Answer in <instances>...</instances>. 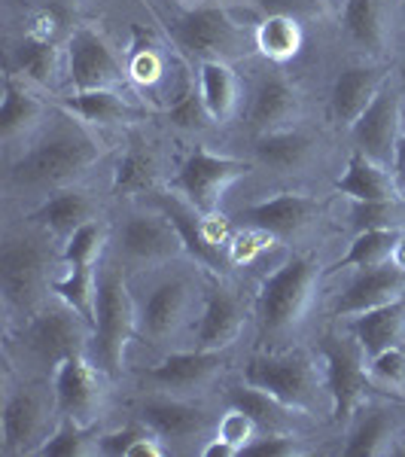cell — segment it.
<instances>
[{"instance_id": "cell-1", "label": "cell", "mask_w": 405, "mask_h": 457, "mask_svg": "<svg viewBox=\"0 0 405 457\" xmlns=\"http://www.w3.org/2000/svg\"><path fill=\"white\" fill-rule=\"evenodd\" d=\"M323 265L318 256H293L275 269L256 293L262 351H286L299 342L320 299Z\"/></svg>"}, {"instance_id": "cell-2", "label": "cell", "mask_w": 405, "mask_h": 457, "mask_svg": "<svg viewBox=\"0 0 405 457\" xmlns=\"http://www.w3.org/2000/svg\"><path fill=\"white\" fill-rule=\"evenodd\" d=\"M10 232L0 250V293L10 317H21V323L40 312L55 296L53 284L64 269L62 245L40 226Z\"/></svg>"}, {"instance_id": "cell-3", "label": "cell", "mask_w": 405, "mask_h": 457, "mask_svg": "<svg viewBox=\"0 0 405 457\" xmlns=\"http://www.w3.org/2000/svg\"><path fill=\"white\" fill-rule=\"evenodd\" d=\"M165 25V34L177 49V55L186 64L202 62H232V58L247 55L256 49L253 31L244 21L235 19V10L229 4H198L177 10L171 16H159Z\"/></svg>"}, {"instance_id": "cell-4", "label": "cell", "mask_w": 405, "mask_h": 457, "mask_svg": "<svg viewBox=\"0 0 405 457\" xmlns=\"http://www.w3.org/2000/svg\"><path fill=\"white\" fill-rule=\"evenodd\" d=\"M104 156V146L95 137L83 135H53L40 137L31 150L12 159L10 165V189L16 193H58V189L77 187Z\"/></svg>"}, {"instance_id": "cell-5", "label": "cell", "mask_w": 405, "mask_h": 457, "mask_svg": "<svg viewBox=\"0 0 405 457\" xmlns=\"http://www.w3.org/2000/svg\"><path fill=\"white\" fill-rule=\"evenodd\" d=\"M247 385L265 387L277 400L299 409L302 415L314 418L323 405L333 409V396L326 385V366H318L311 351L305 348H286V351H265L256 353L244 366Z\"/></svg>"}, {"instance_id": "cell-6", "label": "cell", "mask_w": 405, "mask_h": 457, "mask_svg": "<svg viewBox=\"0 0 405 457\" xmlns=\"http://www.w3.org/2000/svg\"><path fill=\"white\" fill-rule=\"evenodd\" d=\"M62 421L55 390L37 381H4V411H0V452L6 457H40Z\"/></svg>"}, {"instance_id": "cell-7", "label": "cell", "mask_w": 405, "mask_h": 457, "mask_svg": "<svg viewBox=\"0 0 405 457\" xmlns=\"http://www.w3.org/2000/svg\"><path fill=\"white\" fill-rule=\"evenodd\" d=\"M141 329V305L128 287L125 269L120 262H110L101 269L98 287V314H95V360L104 366L110 378H120L125 370V353L131 338Z\"/></svg>"}, {"instance_id": "cell-8", "label": "cell", "mask_w": 405, "mask_h": 457, "mask_svg": "<svg viewBox=\"0 0 405 457\" xmlns=\"http://www.w3.org/2000/svg\"><path fill=\"white\" fill-rule=\"evenodd\" d=\"M16 338L21 342V351H25L28 360L55 372V366L64 357L88 351V345L95 342V323H88L64 299L53 296L40 312L21 323Z\"/></svg>"}, {"instance_id": "cell-9", "label": "cell", "mask_w": 405, "mask_h": 457, "mask_svg": "<svg viewBox=\"0 0 405 457\" xmlns=\"http://www.w3.org/2000/svg\"><path fill=\"white\" fill-rule=\"evenodd\" d=\"M113 260L125 271H150L165 269L186 256L180 228L165 211H146V213H128L125 223L116 228L110 238Z\"/></svg>"}, {"instance_id": "cell-10", "label": "cell", "mask_w": 405, "mask_h": 457, "mask_svg": "<svg viewBox=\"0 0 405 457\" xmlns=\"http://www.w3.org/2000/svg\"><path fill=\"white\" fill-rule=\"evenodd\" d=\"M68 83L73 92H116L137 101V88L131 86L125 58L116 55L110 40L98 28L79 25L68 37Z\"/></svg>"}, {"instance_id": "cell-11", "label": "cell", "mask_w": 405, "mask_h": 457, "mask_svg": "<svg viewBox=\"0 0 405 457\" xmlns=\"http://www.w3.org/2000/svg\"><path fill=\"white\" fill-rule=\"evenodd\" d=\"M202 305H204V293L195 278L171 275L168 281L153 287V293L144 299L137 336L144 342L156 345V348H165V345L177 342V338L193 327L195 317L202 314Z\"/></svg>"}, {"instance_id": "cell-12", "label": "cell", "mask_w": 405, "mask_h": 457, "mask_svg": "<svg viewBox=\"0 0 405 457\" xmlns=\"http://www.w3.org/2000/svg\"><path fill=\"white\" fill-rule=\"evenodd\" d=\"M107 381L110 375L104 372V366L88 357V351L64 357L53 372V390L62 418H70L83 427L101 424L110 403Z\"/></svg>"}, {"instance_id": "cell-13", "label": "cell", "mask_w": 405, "mask_h": 457, "mask_svg": "<svg viewBox=\"0 0 405 457\" xmlns=\"http://www.w3.org/2000/svg\"><path fill=\"white\" fill-rule=\"evenodd\" d=\"M250 171H253V162L217 156L208 146L198 144L180 165V171L174 174L171 189L186 198L198 213H217L226 193Z\"/></svg>"}, {"instance_id": "cell-14", "label": "cell", "mask_w": 405, "mask_h": 457, "mask_svg": "<svg viewBox=\"0 0 405 457\" xmlns=\"http://www.w3.org/2000/svg\"><path fill=\"white\" fill-rule=\"evenodd\" d=\"M229 372V351H174L144 372L150 394H168L180 400H204Z\"/></svg>"}, {"instance_id": "cell-15", "label": "cell", "mask_w": 405, "mask_h": 457, "mask_svg": "<svg viewBox=\"0 0 405 457\" xmlns=\"http://www.w3.org/2000/svg\"><path fill=\"white\" fill-rule=\"evenodd\" d=\"M323 366H326V385L333 396V418L342 427H351L353 418L372 403L375 390L363 351L351 336H333L323 342Z\"/></svg>"}, {"instance_id": "cell-16", "label": "cell", "mask_w": 405, "mask_h": 457, "mask_svg": "<svg viewBox=\"0 0 405 457\" xmlns=\"http://www.w3.org/2000/svg\"><path fill=\"white\" fill-rule=\"evenodd\" d=\"M49 122V101L37 95L31 79L10 71L4 77V110H0V141L10 159H19L40 141Z\"/></svg>"}, {"instance_id": "cell-17", "label": "cell", "mask_w": 405, "mask_h": 457, "mask_svg": "<svg viewBox=\"0 0 405 457\" xmlns=\"http://www.w3.org/2000/svg\"><path fill=\"white\" fill-rule=\"evenodd\" d=\"M137 418L150 424L171 452H186V448L202 452L213 433L208 411L198 405V400H180L168 394H146L137 405Z\"/></svg>"}, {"instance_id": "cell-18", "label": "cell", "mask_w": 405, "mask_h": 457, "mask_svg": "<svg viewBox=\"0 0 405 457\" xmlns=\"http://www.w3.org/2000/svg\"><path fill=\"white\" fill-rule=\"evenodd\" d=\"M405 125V101L402 92L393 83H387L384 92L375 98V104L360 116V122L351 129L357 153H366L369 159L381 162V165L393 168L396 146L402 137Z\"/></svg>"}, {"instance_id": "cell-19", "label": "cell", "mask_w": 405, "mask_h": 457, "mask_svg": "<svg viewBox=\"0 0 405 457\" xmlns=\"http://www.w3.org/2000/svg\"><path fill=\"white\" fill-rule=\"evenodd\" d=\"M305 113V95L284 73H265L247 104V125L253 137L296 129Z\"/></svg>"}, {"instance_id": "cell-20", "label": "cell", "mask_w": 405, "mask_h": 457, "mask_svg": "<svg viewBox=\"0 0 405 457\" xmlns=\"http://www.w3.org/2000/svg\"><path fill=\"white\" fill-rule=\"evenodd\" d=\"M323 217V204L308 193H277L241 211V226H256L275 235L277 241H290L308 235Z\"/></svg>"}, {"instance_id": "cell-21", "label": "cell", "mask_w": 405, "mask_h": 457, "mask_svg": "<svg viewBox=\"0 0 405 457\" xmlns=\"http://www.w3.org/2000/svg\"><path fill=\"white\" fill-rule=\"evenodd\" d=\"M250 317V305L241 293L226 284H213L204 290V305L195 327V348L202 351H229L241 338Z\"/></svg>"}, {"instance_id": "cell-22", "label": "cell", "mask_w": 405, "mask_h": 457, "mask_svg": "<svg viewBox=\"0 0 405 457\" xmlns=\"http://www.w3.org/2000/svg\"><path fill=\"white\" fill-rule=\"evenodd\" d=\"M390 83V71L384 64H351L335 77L333 95H329V113L338 129H353L360 122V116L366 113L375 98L387 88Z\"/></svg>"}, {"instance_id": "cell-23", "label": "cell", "mask_w": 405, "mask_h": 457, "mask_svg": "<svg viewBox=\"0 0 405 457\" xmlns=\"http://www.w3.org/2000/svg\"><path fill=\"white\" fill-rule=\"evenodd\" d=\"M171 49L150 28H131V40L125 46V71H128L131 86L150 101H156V104L161 101V92L168 86V73H171Z\"/></svg>"}, {"instance_id": "cell-24", "label": "cell", "mask_w": 405, "mask_h": 457, "mask_svg": "<svg viewBox=\"0 0 405 457\" xmlns=\"http://www.w3.org/2000/svg\"><path fill=\"white\" fill-rule=\"evenodd\" d=\"M92 220H101V202L88 193V189L79 187V183L68 189H58V193L43 198V202L28 213V223L49 232L58 245H64L73 232H79V228L86 223H92Z\"/></svg>"}, {"instance_id": "cell-25", "label": "cell", "mask_w": 405, "mask_h": 457, "mask_svg": "<svg viewBox=\"0 0 405 457\" xmlns=\"http://www.w3.org/2000/svg\"><path fill=\"white\" fill-rule=\"evenodd\" d=\"M405 299V271L390 265L378 269H360V275L344 287L333 302L335 317H360L375 308H384L390 302Z\"/></svg>"}, {"instance_id": "cell-26", "label": "cell", "mask_w": 405, "mask_h": 457, "mask_svg": "<svg viewBox=\"0 0 405 457\" xmlns=\"http://www.w3.org/2000/svg\"><path fill=\"white\" fill-rule=\"evenodd\" d=\"M344 37L372 58H384L393 43V6L387 0H344Z\"/></svg>"}, {"instance_id": "cell-27", "label": "cell", "mask_w": 405, "mask_h": 457, "mask_svg": "<svg viewBox=\"0 0 405 457\" xmlns=\"http://www.w3.org/2000/svg\"><path fill=\"white\" fill-rule=\"evenodd\" d=\"M402 424L393 409L369 403L353 418L342 452L348 457H387L400 452Z\"/></svg>"}, {"instance_id": "cell-28", "label": "cell", "mask_w": 405, "mask_h": 457, "mask_svg": "<svg viewBox=\"0 0 405 457\" xmlns=\"http://www.w3.org/2000/svg\"><path fill=\"white\" fill-rule=\"evenodd\" d=\"M253 156L262 168L275 174H305L320 156V141L302 125L253 141Z\"/></svg>"}, {"instance_id": "cell-29", "label": "cell", "mask_w": 405, "mask_h": 457, "mask_svg": "<svg viewBox=\"0 0 405 457\" xmlns=\"http://www.w3.org/2000/svg\"><path fill=\"white\" fill-rule=\"evenodd\" d=\"M198 86H202L204 104H208L217 129L238 122L244 113L247 101V86L241 79V73L232 68V62H202L198 64Z\"/></svg>"}, {"instance_id": "cell-30", "label": "cell", "mask_w": 405, "mask_h": 457, "mask_svg": "<svg viewBox=\"0 0 405 457\" xmlns=\"http://www.w3.org/2000/svg\"><path fill=\"white\" fill-rule=\"evenodd\" d=\"M12 62H16V73L53 95H58L64 77H68V49H62V40H49V37L31 31L16 43Z\"/></svg>"}, {"instance_id": "cell-31", "label": "cell", "mask_w": 405, "mask_h": 457, "mask_svg": "<svg viewBox=\"0 0 405 457\" xmlns=\"http://www.w3.org/2000/svg\"><path fill=\"white\" fill-rule=\"evenodd\" d=\"M348 336L357 342V348L363 351L366 363L390 348H402L405 345V299H396L384 308H375V312L351 317Z\"/></svg>"}, {"instance_id": "cell-32", "label": "cell", "mask_w": 405, "mask_h": 457, "mask_svg": "<svg viewBox=\"0 0 405 457\" xmlns=\"http://www.w3.org/2000/svg\"><path fill=\"white\" fill-rule=\"evenodd\" d=\"M55 107H62L64 113L77 116L88 125H98V129L135 125L146 120V107L116 92H73L70 98H55Z\"/></svg>"}, {"instance_id": "cell-33", "label": "cell", "mask_w": 405, "mask_h": 457, "mask_svg": "<svg viewBox=\"0 0 405 457\" xmlns=\"http://www.w3.org/2000/svg\"><path fill=\"white\" fill-rule=\"evenodd\" d=\"M165 180V165L161 153L150 141H131L128 150L122 153L120 165L113 171V195L131 198V195H150L159 193Z\"/></svg>"}, {"instance_id": "cell-34", "label": "cell", "mask_w": 405, "mask_h": 457, "mask_svg": "<svg viewBox=\"0 0 405 457\" xmlns=\"http://www.w3.org/2000/svg\"><path fill=\"white\" fill-rule=\"evenodd\" d=\"M335 193L353 198V202H390V198H402V189L393 177V168L381 165L369 159L366 153H357L348 159V171L338 177Z\"/></svg>"}, {"instance_id": "cell-35", "label": "cell", "mask_w": 405, "mask_h": 457, "mask_svg": "<svg viewBox=\"0 0 405 457\" xmlns=\"http://www.w3.org/2000/svg\"><path fill=\"white\" fill-rule=\"evenodd\" d=\"M229 405H238L241 411H247L256 424H260L262 433H275V430H296V421H302L299 409L286 405L284 400H277L275 394H269L265 387H256V385H238L226 394Z\"/></svg>"}, {"instance_id": "cell-36", "label": "cell", "mask_w": 405, "mask_h": 457, "mask_svg": "<svg viewBox=\"0 0 405 457\" xmlns=\"http://www.w3.org/2000/svg\"><path fill=\"white\" fill-rule=\"evenodd\" d=\"M253 43L256 53L269 58L271 64H286L305 46V31H302L299 19L290 16V12H271V16L256 21Z\"/></svg>"}, {"instance_id": "cell-37", "label": "cell", "mask_w": 405, "mask_h": 457, "mask_svg": "<svg viewBox=\"0 0 405 457\" xmlns=\"http://www.w3.org/2000/svg\"><path fill=\"white\" fill-rule=\"evenodd\" d=\"M260 433H262L260 424H256L247 411H241L238 405H229V411L213 424L211 439L204 442L198 454H204V457H238V454L247 452L250 442L260 436Z\"/></svg>"}, {"instance_id": "cell-38", "label": "cell", "mask_w": 405, "mask_h": 457, "mask_svg": "<svg viewBox=\"0 0 405 457\" xmlns=\"http://www.w3.org/2000/svg\"><path fill=\"white\" fill-rule=\"evenodd\" d=\"M101 454L107 457H165L171 454L168 442L150 424L135 418L120 430L101 433Z\"/></svg>"}, {"instance_id": "cell-39", "label": "cell", "mask_w": 405, "mask_h": 457, "mask_svg": "<svg viewBox=\"0 0 405 457\" xmlns=\"http://www.w3.org/2000/svg\"><path fill=\"white\" fill-rule=\"evenodd\" d=\"M402 232L405 228H366V232H357L351 250L335 262V271L390 265L393 262V253H396V245H400Z\"/></svg>"}, {"instance_id": "cell-40", "label": "cell", "mask_w": 405, "mask_h": 457, "mask_svg": "<svg viewBox=\"0 0 405 457\" xmlns=\"http://www.w3.org/2000/svg\"><path fill=\"white\" fill-rule=\"evenodd\" d=\"M165 116H168V125L177 131H183V135H202V131H208L217 125L208 104H204V95H202V86H198L195 73L186 77L180 95L171 98V104H168Z\"/></svg>"}, {"instance_id": "cell-41", "label": "cell", "mask_w": 405, "mask_h": 457, "mask_svg": "<svg viewBox=\"0 0 405 457\" xmlns=\"http://www.w3.org/2000/svg\"><path fill=\"white\" fill-rule=\"evenodd\" d=\"M101 427H83L70 418L58 421V430L53 433V439L43 445L40 457H92L101 454Z\"/></svg>"}, {"instance_id": "cell-42", "label": "cell", "mask_w": 405, "mask_h": 457, "mask_svg": "<svg viewBox=\"0 0 405 457\" xmlns=\"http://www.w3.org/2000/svg\"><path fill=\"white\" fill-rule=\"evenodd\" d=\"M110 247V226L104 220H92L79 232H73L62 245L64 265H104V253Z\"/></svg>"}, {"instance_id": "cell-43", "label": "cell", "mask_w": 405, "mask_h": 457, "mask_svg": "<svg viewBox=\"0 0 405 457\" xmlns=\"http://www.w3.org/2000/svg\"><path fill=\"white\" fill-rule=\"evenodd\" d=\"M366 366H369V378L378 394H390L393 400H405V345L378 353Z\"/></svg>"}, {"instance_id": "cell-44", "label": "cell", "mask_w": 405, "mask_h": 457, "mask_svg": "<svg viewBox=\"0 0 405 457\" xmlns=\"http://www.w3.org/2000/svg\"><path fill=\"white\" fill-rule=\"evenodd\" d=\"M271 245H277V238L265 232V228L241 226V228H235L229 245H226V260H229V265H235V269H247V265H253L256 260H262Z\"/></svg>"}, {"instance_id": "cell-45", "label": "cell", "mask_w": 405, "mask_h": 457, "mask_svg": "<svg viewBox=\"0 0 405 457\" xmlns=\"http://www.w3.org/2000/svg\"><path fill=\"white\" fill-rule=\"evenodd\" d=\"M351 217L357 232H366V228H405L402 198H390V202H353Z\"/></svg>"}, {"instance_id": "cell-46", "label": "cell", "mask_w": 405, "mask_h": 457, "mask_svg": "<svg viewBox=\"0 0 405 457\" xmlns=\"http://www.w3.org/2000/svg\"><path fill=\"white\" fill-rule=\"evenodd\" d=\"M244 454L250 457H305L314 454V445H308V439L299 430H275V433H260Z\"/></svg>"}, {"instance_id": "cell-47", "label": "cell", "mask_w": 405, "mask_h": 457, "mask_svg": "<svg viewBox=\"0 0 405 457\" xmlns=\"http://www.w3.org/2000/svg\"><path fill=\"white\" fill-rule=\"evenodd\" d=\"M393 177H396V183H400V189L405 193V125H402L400 146H396V159H393Z\"/></svg>"}, {"instance_id": "cell-48", "label": "cell", "mask_w": 405, "mask_h": 457, "mask_svg": "<svg viewBox=\"0 0 405 457\" xmlns=\"http://www.w3.org/2000/svg\"><path fill=\"white\" fill-rule=\"evenodd\" d=\"M393 265H396V269H402V271H405V232H402L400 245H396V253H393Z\"/></svg>"}, {"instance_id": "cell-49", "label": "cell", "mask_w": 405, "mask_h": 457, "mask_svg": "<svg viewBox=\"0 0 405 457\" xmlns=\"http://www.w3.org/2000/svg\"><path fill=\"white\" fill-rule=\"evenodd\" d=\"M402 73H405V58H402Z\"/></svg>"}]
</instances>
